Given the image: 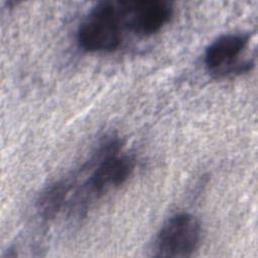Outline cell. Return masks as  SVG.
<instances>
[{
  "instance_id": "cell-1",
  "label": "cell",
  "mask_w": 258,
  "mask_h": 258,
  "mask_svg": "<svg viewBox=\"0 0 258 258\" xmlns=\"http://www.w3.org/2000/svg\"><path fill=\"white\" fill-rule=\"evenodd\" d=\"M122 141L111 138L100 144L86 163L91 170L88 179L72 202L73 212L81 216L91 203L109 190L125 183L135 167V160L129 154L121 153Z\"/></svg>"
},
{
  "instance_id": "cell-2",
  "label": "cell",
  "mask_w": 258,
  "mask_h": 258,
  "mask_svg": "<svg viewBox=\"0 0 258 258\" xmlns=\"http://www.w3.org/2000/svg\"><path fill=\"white\" fill-rule=\"evenodd\" d=\"M124 29L120 2L102 1L79 25L77 42L87 52H112L122 44Z\"/></svg>"
},
{
  "instance_id": "cell-3",
  "label": "cell",
  "mask_w": 258,
  "mask_h": 258,
  "mask_svg": "<svg viewBox=\"0 0 258 258\" xmlns=\"http://www.w3.org/2000/svg\"><path fill=\"white\" fill-rule=\"evenodd\" d=\"M202 228L199 220L188 213L171 216L159 229L154 243L156 257H190L199 248Z\"/></svg>"
},
{
  "instance_id": "cell-4",
  "label": "cell",
  "mask_w": 258,
  "mask_h": 258,
  "mask_svg": "<svg viewBox=\"0 0 258 258\" xmlns=\"http://www.w3.org/2000/svg\"><path fill=\"white\" fill-rule=\"evenodd\" d=\"M250 36L246 33H227L219 36L206 48L204 61L217 77L248 72L252 61H239V57L249 45Z\"/></svg>"
},
{
  "instance_id": "cell-5",
  "label": "cell",
  "mask_w": 258,
  "mask_h": 258,
  "mask_svg": "<svg viewBox=\"0 0 258 258\" xmlns=\"http://www.w3.org/2000/svg\"><path fill=\"white\" fill-rule=\"evenodd\" d=\"M125 29L142 37L159 32L171 19L173 6L164 0L120 1Z\"/></svg>"
},
{
  "instance_id": "cell-6",
  "label": "cell",
  "mask_w": 258,
  "mask_h": 258,
  "mask_svg": "<svg viewBox=\"0 0 258 258\" xmlns=\"http://www.w3.org/2000/svg\"><path fill=\"white\" fill-rule=\"evenodd\" d=\"M76 185V178L62 177L49 183L36 200V211L44 221L54 219L62 211Z\"/></svg>"
}]
</instances>
